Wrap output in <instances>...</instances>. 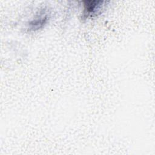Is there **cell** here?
I'll return each mask as SVG.
<instances>
[{
  "mask_svg": "<svg viewBox=\"0 0 155 155\" xmlns=\"http://www.w3.org/2000/svg\"><path fill=\"white\" fill-rule=\"evenodd\" d=\"M47 15H45L43 16H40L39 18H38L37 19H35L31 21L29 24L30 28L32 30H38L46 23L47 21Z\"/></svg>",
  "mask_w": 155,
  "mask_h": 155,
  "instance_id": "obj_2",
  "label": "cell"
},
{
  "mask_svg": "<svg viewBox=\"0 0 155 155\" xmlns=\"http://www.w3.org/2000/svg\"><path fill=\"white\" fill-rule=\"evenodd\" d=\"M84 3V11L85 15L87 16L94 15L97 10H99L102 7L103 3L102 1H85Z\"/></svg>",
  "mask_w": 155,
  "mask_h": 155,
  "instance_id": "obj_1",
  "label": "cell"
}]
</instances>
